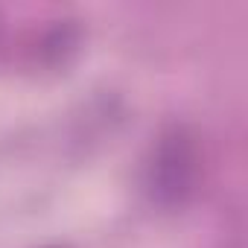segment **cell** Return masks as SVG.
I'll return each instance as SVG.
<instances>
[{
    "instance_id": "obj_1",
    "label": "cell",
    "mask_w": 248,
    "mask_h": 248,
    "mask_svg": "<svg viewBox=\"0 0 248 248\" xmlns=\"http://www.w3.org/2000/svg\"><path fill=\"white\" fill-rule=\"evenodd\" d=\"M196 172H199V155H196L193 138L184 129H172L161 135L146 170V187L152 202L164 207L181 204L193 193Z\"/></svg>"
}]
</instances>
